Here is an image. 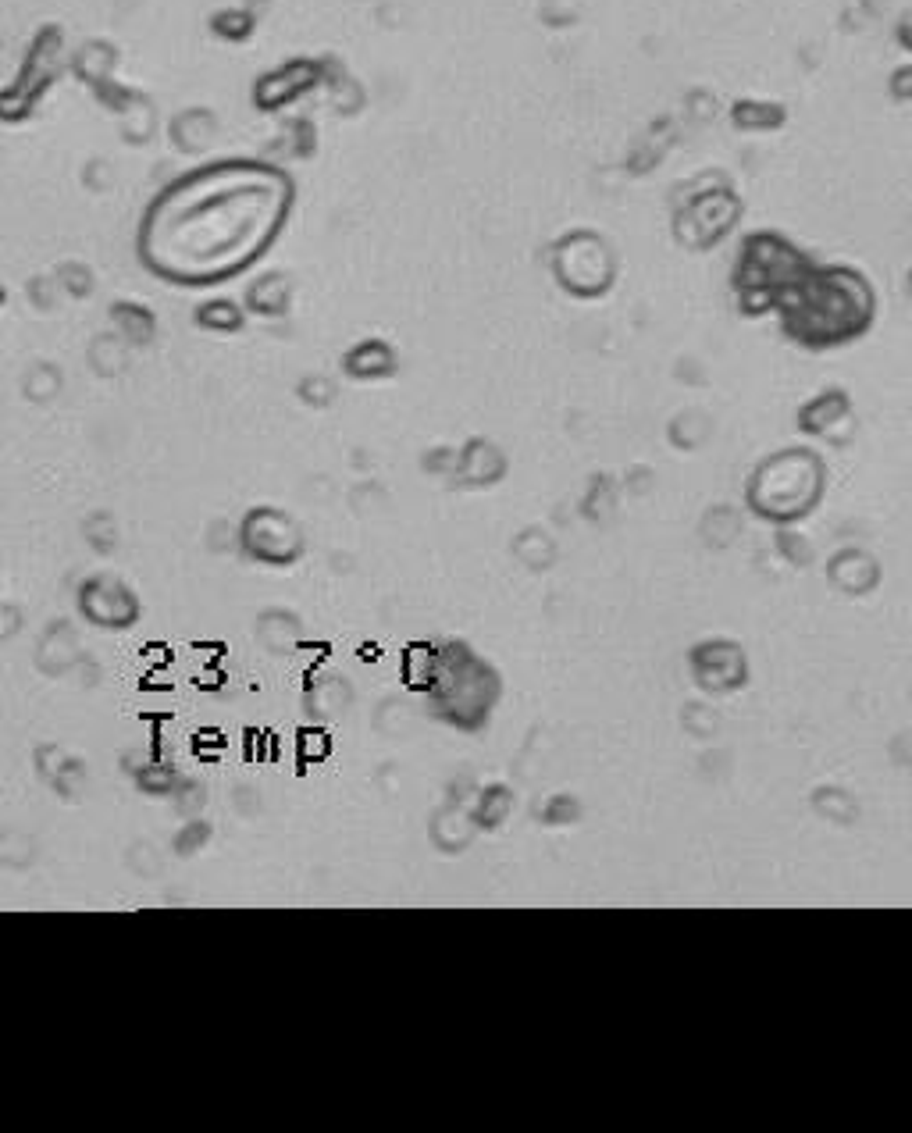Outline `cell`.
Returning a JSON list of instances; mask_svg holds the SVG:
<instances>
[{
  "label": "cell",
  "instance_id": "1",
  "mask_svg": "<svg viewBox=\"0 0 912 1133\" xmlns=\"http://www.w3.org/2000/svg\"><path fill=\"white\" fill-rule=\"evenodd\" d=\"M33 838H25V834L18 831H0V863H11V866H25L33 863Z\"/></svg>",
  "mask_w": 912,
  "mask_h": 1133
}]
</instances>
